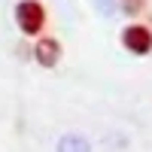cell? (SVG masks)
<instances>
[{
	"instance_id": "5b68a950",
	"label": "cell",
	"mask_w": 152,
	"mask_h": 152,
	"mask_svg": "<svg viewBox=\"0 0 152 152\" xmlns=\"http://www.w3.org/2000/svg\"><path fill=\"white\" fill-rule=\"evenodd\" d=\"M122 12H128V15H137V12L146 9V0H119Z\"/></svg>"
},
{
	"instance_id": "7a4b0ae2",
	"label": "cell",
	"mask_w": 152,
	"mask_h": 152,
	"mask_svg": "<svg viewBox=\"0 0 152 152\" xmlns=\"http://www.w3.org/2000/svg\"><path fill=\"white\" fill-rule=\"evenodd\" d=\"M122 43H125V49H128L131 55H146L152 49V34L143 24H128V28L122 31Z\"/></svg>"
},
{
	"instance_id": "6da1fadb",
	"label": "cell",
	"mask_w": 152,
	"mask_h": 152,
	"mask_svg": "<svg viewBox=\"0 0 152 152\" xmlns=\"http://www.w3.org/2000/svg\"><path fill=\"white\" fill-rule=\"evenodd\" d=\"M15 24L21 28V34H40L46 24V9L40 0H21L15 6Z\"/></svg>"
},
{
	"instance_id": "8992f818",
	"label": "cell",
	"mask_w": 152,
	"mask_h": 152,
	"mask_svg": "<svg viewBox=\"0 0 152 152\" xmlns=\"http://www.w3.org/2000/svg\"><path fill=\"white\" fill-rule=\"evenodd\" d=\"M97 6H100V12H107V15L113 12V3H110V0H97Z\"/></svg>"
},
{
	"instance_id": "3957f363",
	"label": "cell",
	"mask_w": 152,
	"mask_h": 152,
	"mask_svg": "<svg viewBox=\"0 0 152 152\" xmlns=\"http://www.w3.org/2000/svg\"><path fill=\"white\" fill-rule=\"evenodd\" d=\"M34 58H37L40 67H55L61 61V43L55 37H43V40L34 46Z\"/></svg>"
},
{
	"instance_id": "277c9868",
	"label": "cell",
	"mask_w": 152,
	"mask_h": 152,
	"mask_svg": "<svg viewBox=\"0 0 152 152\" xmlns=\"http://www.w3.org/2000/svg\"><path fill=\"white\" fill-rule=\"evenodd\" d=\"M58 152H91V146H88V140L79 137V134H64L58 140Z\"/></svg>"
}]
</instances>
